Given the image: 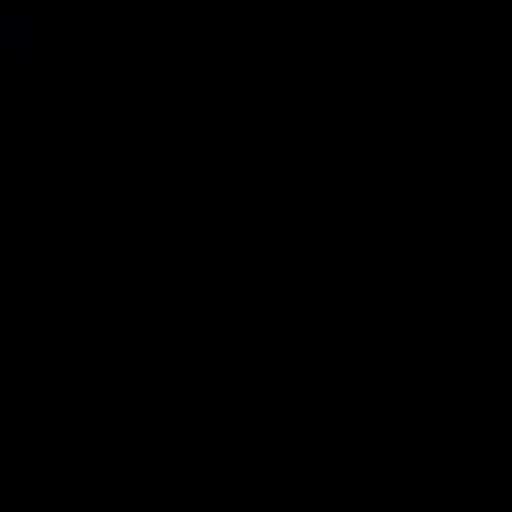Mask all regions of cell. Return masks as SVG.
<instances>
[{
	"mask_svg": "<svg viewBox=\"0 0 512 512\" xmlns=\"http://www.w3.org/2000/svg\"><path fill=\"white\" fill-rule=\"evenodd\" d=\"M45 45V0H0V62H27Z\"/></svg>",
	"mask_w": 512,
	"mask_h": 512,
	"instance_id": "1",
	"label": "cell"
}]
</instances>
